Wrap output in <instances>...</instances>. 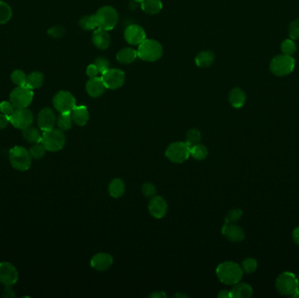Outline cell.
Wrapping results in <instances>:
<instances>
[{
	"label": "cell",
	"instance_id": "cell-2",
	"mask_svg": "<svg viewBox=\"0 0 299 298\" xmlns=\"http://www.w3.org/2000/svg\"><path fill=\"white\" fill-rule=\"evenodd\" d=\"M138 57L144 62H156L163 55L162 45L155 40L145 39L139 45Z\"/></svg>",
	"mask_w": 299,
	"mask_h": 298
},
{
	"label": "cell",
	"instance_id": "cell-13",
	"mask_svg": "<svg viewBox=\"0 0 299 298\" xmlns=\"http://www.w3.org/2000/svg\"><path fill=\"white\" fill-rule=\"evenodd\" d=\"M18 280V272L12 263H0V282L2 284L14 286Z\"/></svg>",
	"mask_w": 299,
	"mask_h": 298
},
{
	"label": "cell",
	"instance_id": "cell-12",
	"mask_svg": "<svg viewBox=\"0 0 299 298\" xmlns=\"http://www.w3.org/2000/svg\"><path fill=\"white\" fill-rule=\"evenodd\" d=\"M102 79L106 89H119L125 84V72L118 68H110L108 71L102 75Z\"/></svg>",
	"mask_w": 299,
	"mask_h": 298
},
{
	"label": "cell",
	"instance_id": "cell-14",
	"mask_svg": "<svg viewBox=\"0 0 299 298\" xmlns=\"http://www.w3.org/2000/svg\"><path fill=\"white\" fill-rule=\"evenodd\" d=\"M56 116L54 114V110L50 108H44L42 109L37 117V123L39 129L42 131H47L50 129H54L56 124Z\"/></svg>",
	"mask_w": 299,
	"mask_h": 298
},
{
	"label": "cell",
	"instance_id": "cell-26",
	"mask_svg": "<svg viewBox=\"0 0 299 298\" xmlns=\"http://www.w3.org/2000/svg\"><path fill=\"white\" fill-rule=\"evenodd\" d=\"M22 135L23 138L27 142L31 143H38L41 142L42 134L40 133V129L33 127L32 125L22 129Z\"/></svg>",
	"mask_w": 299,
	"mask_h": 298
},
{
	"label": "cell",
	"instance_id": "cell-41",
	"mask_svg": "<svg viewBox=\"0 0 299 298\" xmlns=\"http://www.w3.org/2000/svg\"><path fill=\"white\" fill-rule=\"evenodd\" d=\"M94 64L98 68L99 73H101L102 75L110 69V62L107 59L103 58V57H99L96 59L94 61Z\"/></svg>",
	"mask_w": 299,
	"mask_h": 298
},
{
	"label": "cell",
	"instance_id": "cell-31",
	"mask_svg": "<svg viewBox=\"0 0 299 298\" xmlns=\"http://www.w3.org/2000/svg\"><path fill=\"white\" fill-rule=\"evenodd\" d=\"M190 155L196 160H204L208 155V151L205 145L198 143L190 148Z\"/></svg>",
	"mask_w": 299,
	"mask_h": 298
},
{
	"label": "cell",
	"instance_id": "cell-42",
	"mask_svg": "<svg viewBox=\"0 0 299 298\" xmlns=\"http://www.w3.org/2000/svg\"><path fill=\"white\" fill-rule=\"evenodd\" d=\"M242 216V211L241 209L231 210L226 217V223H235L238 221Z\"/></svg>",
	"mask_w": 299,
	"mask_h": 298
},
{
	"label": "cell",
	"instance_id": "cell-17",
	"mask_svg": "<svg viewBox=\"0 0 299 298\" xmlns=\"http://www.w3.org/2000/svg\"><path fill=\"white\" fill-rule=\"evenodd\" d=\"M222 235L233 242H239L245 238V233L242 228L235 223H225L222 227Z\"/></svg>",
	"mask_w": 299,
	"mask_h": 298
},
{
	"label": "cell",
	"instance_id": "cell-40",
	"mask_svg": "<svg viewBox=\"0 0 299 298\" xmlns=\"http://www.w3.org/2000/svg\"><path fill=\"white\" fill-rule=\"evenodd\" d=\"M142 192L143 195L149 199H152L156 196L157 189L152 183H144L142 186Z\"/></svg>",
	"mask_w": 299,
	"mask_h": 298
},
{
	"label": "cell",
	"instance_id": "cell-35",
	"mask_svg": "<svg viewBox=\"0 0 299 298\" xmlns=\"http://www.w3.org/2000/svg\"><path fill=\"white\" fill-rule=\"evenodd\" d=\"M29 152L31 154L32 159L39 160L41 159L43 157L45 156L47 149L45 146L42 144V142H38V143H33V145L30 148Z\"/></svg>",
	"mask_w": 299,
	"mask_h": 298
},
{
	"label": "cell",
	"instance_id": "cell-10",
	"mask_svg": "<svg viewBox=\"0 0 299 298\" xmlns=\"http://www.w3.org/2000/svg\"><path fill=\"white\" fill-rule=\"evenodd\" d=\"M54 106L60 113H71L76 106L75 96L68 91H60L53 99Z\"/></svg>",
	"mask_w": 299,
	"mask_h": 298
},
{
	"label": "cell",
	"instance_id": "cell-22",
	"mask_svg": "<svg viewBox=\"0 0 299 298\" xmlns=\"http://www.w3.org/2000/svg\"><path fill=\"white\" fill-rule=\"evenodd\" d=\"M247 95L246 93L240 88H234L229 92L228 101L231 106L235 109H241L244 106L246 103Z\"/></svg>",
	"mask_w": 299,
	"mask_h": 298
},
{
	"label": "cell",
	"instance_id": "cell-36",
	"mask_svg": "<svg viewBox=\"0 0 299 298\" xmlns=\"http://www.w3.org/2000/svg\"><path fill=\"white\" fill-rule=\"evenodd\" d=\"M241 267L244 273L252 274L257 269L258 263H257V261L255 259L249 257V258L244 259L242 261Z\"/></svg>",
	"mask_w": 299,
	"mask_h": 298
},
{
	"label": "cell",
	"instance_id": "cell-23",
	"mask_svg": "<svg viewBox=\"0 0 299 298\" xmlns=\"http://www.w3.org/2000/svg\"><path fill=\"white\" fill-rule=\"evenodd\" d=\"M230 292L233 298H250L253 295V289L250 284L239 282L233 285Z\"/></svg>",
	"mask_w": 299,
	"mask_h": 298
},
{
	"label": "cell",
	"instance_id": "cell-48",
	"mask_svg": "<svg viewBox=\"0 0 299 298\" xmlns=\"http://www.w3.org/2000/svg\"><path fill=\"white\" fill-rule=\"evenodd\" d=\"M292 238L296 244L299 245V227H297L292 232Z\"/></svg>",
	"mask_w": 299,
	"mask_h": 298
},
{
	"label": "cell",
	"instance_id": "cell-33",
	"mask_svg": "<svg viewBox=\"0 0 299 298\" xmlns=\"http://www.w3.org/2000/svg\"><path fill=\"white\" fill-rule=\"evenodd\" d=\"M13 16V11L8 4L0 0V25L10 21Z\"/></svg>",
	"mask_w": 299,
	"mask_h": 298
},
{
	"label": "cell",
	"instance_id": "cell-37",
	"mask_svg": "<svg viewBox=\"0 0 299 298\" xmlns=\"http://www.w3.org/2000/svg\"><path fill=\"white\" fill-rule=\"evenodd\" d=\"M281 50L283 54L292 56L297 51V46L291 39L284 40L281 44Z\"/></svg>",
	"mask_w": 299,
	"mask_h": 298
},
{
	"label": "cell",
	"instance_id": "cell-39",
	"mask_svg": "<svg viewBox=\"0 0 299 298\" xmlns=\"http://www.w3.org/2000/svg\"><path fill=\"white\" fill-rule=\"evenodd\" d=\"M289 35L291 40H299V18L291 21L289 26Z\"/></svg>",
	"mask_w": 299,
	"mask_h": 298
},
{
	"label": "cell",
	"instance_id": "cell-38",
	"mask_svg": "<svg viewBox=\"0 0 299 298\" xmlns=\"http://www.w3.org/2000/svg\"><path fill=\"white\" fill-rule=\"evenodd\" d=\"M11 80L17 86H25L27 84V76L22 70H15L11 76Z\"/></svg>",
	"mask_w": 299,
	"mask_h": 298
},
{
	"label": "cell",
	"instance_id": "cell-30",
	"mask_svg": "<svg viewBox=\"0 0 299 298\" xmlns=\"http://www.w3.org/2000/svg\"><path fill=\"white\" fill-rule=\"evenodd\" d=\"M80 27L85 31H92L98 28V23L95 15H86L80 18L79 21Z\"/></svg>",
	"mask_w": 299,
	"mask_h": 298
},
{
	"label": "cell",
	"instance_id": "cell-46",
	"mask_svg": "<svg viewBox=\"0 0 299 298\" xmlns=\"http://www.w3.org/2000/svg\"><path fill=\"white\" fill-rule=\"evenodd\" d=\"M3 297L5 298H13L16 297L14 289L12 288V285H6L4 292H3Z\"/></svg>",
	"mask_w": 299,
	"mask_h": 298
},
{
	"label": "cell",
	"instance_id": "cell-25",
	"mask_svg": "<svg viewBox=\"0 0 299 298\" xmlns=\"http://www.w3.org/2000/svg\"><path fill=\"white\" fill-rule=\"evenodd\" d=\"M215 62V54L211 51H202L197 54L195 64L198 67L205 68L208 67Z\"/></svg>",
	"mask_w": 299,
	"mask_h": 298
},
{
	"label": "cell",
	"instance_id": "cell-20",
	"mask_svg": "<svg viewBox=\"0 0 299 298\" xmlns=\"http://www.w3.org/2000/svg\"><path fill=\"white\" fill-rule=\"evenodd\" d=\"M91 266L98 271H105L111 267L113 258L110 254L107 253H99L91 259Z\"/></svg>",
	"mask_w": 299,
	"mask_h": 298
},
{
	"label": "cell",
	"instance_id": "cell-3",
	"mask_svg": "<svg viewBox=\"0 0 299 298\" xmlns=\"http://www.w3.org/2000/svg\"><path fill=\"white\" fill-rule=\"evenodd\" d=\"M9 160L14 169L25 172L31 167L32 157L26 148L15 146L10 150Z\"/></svg>",
	"mask_w": 299,
	"mask_h": 298
},
{
	"label": "cell",
	"instance_id": "cell-16",
	"mask_svg": "<svg viewBox=\"0 0 299 298\" xmlns=\"http://www.w3.org/2000/svg\"><path fill=\"white\" fill-rule=\"evenodd\" d=\"M167 207V203L162 197L155 196L149 204V212L154 218L161 219L165 217Z\"/></svg>",
	"mask_w": 299,
	"mask_h": 298
},
{
	"label": "cell",
	"instance_id": "cell-29",
	"mask_svg": "<svg viewBox=\"0 0 299 298\" xmlns=\"http://www.w3.org/2000/svg\"><path fill=\"white\" fill-rule=\"evenodd\" d=\"M44 83V76L40 72H32L27 76V84L31 89H37L40 88Z\"/></svg>",
	"mask_w": 299,
	"mask_h": 298
},
{
	"label": "cell",
	"instance_id": "cell-34",
	"mask_svg": "<svg viewBox=\"0 0 299 298\" xmlns=\"http://www.w3.org/2000/svg\"><path fill=\"white\" fill-rule=\"evenodd\" d=\"M201 139V131L197 129H191L188 130L186 138V142L188 146L191 147L200 143Z\"/></svg>",
	"mask_w": 299,
	"mask_h": 298
},
{
	"label": "cell",
	"instance_id": "cell-4",
	"mask_svg": "<svg viewBox=\"0 0 299 298\" xmlns=\"http://www.w3.org/2000/svg\"><path fill=\"white\" fill-rule=\"evenodd\" d=\"M295 59L287 54H279L271 60L269 69L275 76H289L295 69Z\"/></svg>",
	"mask_w": 299,
	"mask_h": 298
},
{
	"label": "cell",
	"instance_id": "cell-51",
	"mask_svg": "<svg viewBox=\"0 0 299 298\" xmlns=\"http://www.w3.org/2000/svg\"><path fill=\"white\" fill-rule=\"evenodd\" d=\"M291 298H299V289L295 292L294 295Z\"/></svg>",
	"mask_w": 299,
	"mask_h": 298
},
{
	"label": "cell",
	"instance_id": "cell-45",
	"mask_svg": "<svg viewBox=\"0 0 299 298\" xmlns=\"http://www.w3.org/2000/svg\"><path fill=\"white\" fill-rule=\"evenodd\" d=\"M86 74L90 78L96 77L99 74L98 68L96 67L94 64H90L86 69Z\"/></svg>",
	"mask_w": 299,
	"mask_h": 298
},
{
	"label": "cell",
	"instance_id": "cell-44",
	"mask_svg": "<svg viewBox=\"0 0 299 298\" xmlns=\"http://www.w3.org/2000/svg\"><path fill=\"white\" fill-rule=\"evenodd\" d=\"M64 32H65V29L64 27H61V26H55V27L50 28L47 31V33L53 38H61L64 35Z\"/></svg>",
	"mask_w": 299,
	"mask_h": 298
},
{
	"label": "cell",
	"instance_id": "cell-19",
	"mask_svg": "<svg viewBox=\"0 0 299 298\" xmlns=\"http://www.w3.org/2000/svg\"><path fill=\"white\" fill-rule=\"evenodd\" d=\"M92 42L97 48L105 50L110 46L111 38L107 30L98 27L94 30L92 35Z\"/></svg>",
	"mask_w": 299,
	"mask_h": 298
},
{
	"label": "cell",
	"instance_id": "cell-53",
	"mask_svg": "<svg viewBox=\"0 0 299 298\" xmlns=\"http://www.w3.org/2000/svg\"><path fill=\"white\" fill-rule=\"evenodd\" d=\"M297 278H298V281H299V276H297Z\"/></svg>",
	"mask_w": 299,
	"mask_h": 298
},
{
	"label": "cell",
	"instance_id": "cell-9",
	"mask_svg": "<svg viewBox=\"0 0 299 298\" xmlns=\"http://www.w3.org/2000/svg\"><path fill=\"white\" fill-rule=\"evenodd\" d=\"M165 156L170 161L181 164L188 159L190 157V147L187 142H175L171 143L165 151Z\"/></svg>",
	"mask_w": 299,
	"mask_h": 298
},
{
	"label": "cell",
	"instance_id": "cell-27",
	"mask_svg": "<svg viewBox=\"0 0 299 298\" xmlns=\"http://www.w3.org/2000/svg\"><path fill=\"white\" fill-rule=\"evenodd\" d=\"M163 8V4L161 0H143L141 3V9L143 10L145 14H158Z\"/></svg>",
	"mask_w": 299,
	"mask_h": 298
},
{
	"label": "cell",
	"instance_id": "cell-7",
	"mask_svg": "<svg viewBox=\"0 0 299 298\" xmlns=\"http://www.w3.org/2000/svg\"><path fill=\"white\" fill-rule=\"evenodd\" d=\"M94 15L98 23V27L107 31L114 29L119 20L117 11L110 5L101 7Z\"/></svg>",
	"mask_w": 299,
	"mask_h": 298
},
{
	"label": "cell",
	"instance_id": "cell-24",
	"mask_svg": "<svg viewBox=\"0 0 299 298\" xmlns=\"http://www.w3.org/2000/svg\"><path fill=\"white\" fill-rule=\"evenodd\" d=\"M137 58H138V52L135 49L130 47L121 49L116 54L117 62L125 65H129L130 63H133Z\"/></svg>",
	"mask_w": 299,
	"mask_h": 298
},
{
	"label": "cell",
	"instance_id": "cell-50",
	"mask_svg": "<svg viewBox=\"0 0 299 298\" xmlns=\"http://www.w3.org/2000/svg\"><path fill=\"white\" fill-rule=\"evenodd\" d=\"M150 297H152V298H166V295L162 291H158V292L152 293Z\"/></svg>",
	"mask_w": 299,
	"mask_h": 298
},
{
	"label": "cell",
	"instance_id": "cell-5",
	"mask_svg": "<svg viewBox=\"0 0 299 298\" xmlns=\"http://www.w3.org/2000/svg\"><path fill=\"white\" fill-rule=\"evenodd\" d=\"M41 142L45 146L47 151L51 152H59L65 145L66 137L63 130L54 128L50 130L43 131Z\"/></svg>",
	"mask_w": 299,
	"mask_h": 298
},
{
	"label": "cell",
	"instance_id": "cell-49",
	"mask_svg": "<svg viewBox=\"0 0 299 298\" xmlns=\"http://www.w3.org/2000/svg\"><path fill=\"white\" fill-rule=\"evenodd\" d=\"M218 297L220 298H231V292L230 290H221L219 294H218Z\"/></svg>",
	"mask_w": 299,
	"mask_h": 298
},
{
	"label": "cell",
	"instance_id": "cell-28",
	"mask_svg": "<svg viewBox=\"0 0 299 298\" xmlns=\"http://www.w3.org/2000/svg\"><path fill=\"white\" fill-rule=\"evenodd\" d=\"M125 185L120 178L113 179L109 186V192L113 198H119L125 193Z\"/></svg>",
	"mask_w": 299,
	"mask_h": 298
},
{
	"label": "cell",
	"instance_id": "cell-15",
	"mask_svg": "<svg viewBox=\"0 0 299 298\" xmlns=\"http://www.w3.org/2000/svg\"><path fill=\"white\" fill-rule=\"evenodd\" d=\"M125 39L129 44L139 45L146 39V33L139 25H130L125 29Z\"/></svg>",
	"mask_w": 299,
	"mask_h": 298
},
{
	"label": "cell",
	"instance_id": "cell-47",
	"mask_svg": "<svg viewBox=\"0 0 299 298\" xmlns=\"http://www.w3.org/2000/svg\"><path fill=\"white\" fill-rule=\"evenodd\" d=\"M10 124L9 116H5L4 114H0V129H4Z\"/></svg>",
	"mask_w": 299,
	"mask_h": 298
},
{
	"label": "cell",
	"instance_id": "cell-21",
	"mask_svg": "<svg viewBox=\"0 0 299 298\" xmlns=\"http://www.w3.org/2000/svg\"><path fill=\"white\" fill-rule=\"evenodd\" d=\"M73 122L78 126H84L90 119V113L84 105L76 106L71 111Z\"/></svg>",
	"mask_w": 299,
	"mask_h": 298
},
{
	"label": "cell",
	"instance_id": "cell-43",
	"mask_svg": "<svg viewBox=\"0 0 299 298\" xmlns=\"http://www.w3.org/2000/svg\"><path fill=\"white\" fill-rule=\"evenodd\" d=\"M14 110H15V108L14 107V105L12 104L11 102L4 101V102L0 103V112L5 116L10 117L11 115L14 113Z\"/></svg>",
	"mask_w": 299,
	"mask_h": 298
},
{
	"label": "cell",
	"instance_id": "cell-6",
	"mask_svg": "<svg viewBox=\"0 0 299 298\" xmlns=\"http://www.w3.org/2000/svg\"><path fill=\"white\" fill-rule=\"evenodd\" d=\"M276 288L278 293L283 296L292 297L295 292L299 289V281L293 273L283 272L277 278Z\"/></svg>",
	"mask_w": 299,
	"mask_h": 298
},
{
	"label": "cell",
	"instance_id": "cell-11",
	"mask_svg": "<svg viewBox=\"0 0 299 298\" xmlns=\"http://www.w3.org/2000/svg\"><path fill=\"white\" fill-rule=\"evenodd\" d=\"M33 123V115L28 109H15L10 116V124L16 129H24Z\"/></svg>",
	"mask_w": 299,
	"mask_h": 298
},
{
	"label": "cell",
	"instance_id": "cell-32",
	"mask_svg": "<svg viewBox=\"0 0 299 298\" xmlns=\"http://www.w3.org/2000/svg\"><path fill=\"white\" fill-rule=\"evenodd\" d=\"M56 124L58 125L59 129L63 131L71 129L73 119H72L71 113H61V115L56 121Z\"/></svg>",
	"mask_w": 299,
	"mask_h": 298
},
{
	"label": "cell",
	"instance_id": "cell-1",
	"mask_svg": "<svg viewBox=\"0 0 299 298\" xmlns=\"http://www.w3.org/2000/svg\"><path fill=\"white\" fill-rule=\"evenodd\" d=\"M216 275L224 284L234 285L239 282L243 276L241 266L234 262L220 263L216 268Z\"/></svg>",
	"mask_w": 299,
	"mask_h": 298
},
{
	"label": "cell",
	"instance_id": "cell-52",
	"mask_svg": "<svg viewBox=\"0 0 299 298\" xmlns=\"http://www.w3.org/2000/svg\"><path fill=\"white\" fill-rule=\"evenodd\" d=\"M133 1H135V2H138V3H142L143 0H133Z\"/></svg>",
	"mask_w": 299,
	"mask_h": 298
},
{
	"label": "cell",
	"instance_id": "cell-8",
	"mask_svg": "<svg viewBox=\"0 0 299 298\" xmlns=\"http://www.w3.org/2000/svg\"><path fill=\"white\" fill-rule=\"evenodd\" d=\"M33 99L32 89L27 86H18L10 94V102L15 109H27Z\"/></svg>",
	"mask_w": 299,
	"mask_h": 298
},
{
	"label": "cell",
	"instance_id": "cell-18",
	"mask_svg": "<svg viewBox=\"0 0 299 298\" xmlns=\"http://www.w3.org/2000/svg\"><path fill=\"white\" fill-rule=\"evenodd\" d=\"M86 90L91 97L97 98L103 95L106 90V87L102 77L90 78L86 84Z\"/></svg>",
	"mask_w": 299,
	"mask_h": 298
}]
</instances>
